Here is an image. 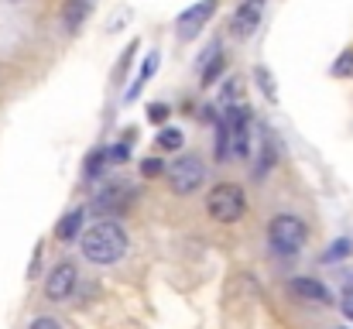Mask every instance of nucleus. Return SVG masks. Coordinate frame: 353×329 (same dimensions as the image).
Wrapping results in <instances>:
<instances>
[{
	"label": "nucleus",
	"instance_id": "14",
	"mask_svg": "<svg viewBox=\"0 0 353 329\" xmlns=\"http://www.w3.org/2000/svg\"><path fill=\"white\" fill-rule=\"evenodd\" d=\"M107 165H110V148H93V151L86 154V161H83V179H86V182L100 179V175L107 172Z\"/></svg>",
	"mask_w": 353,
	"mask_h": 329
},
{
	"label": "nucleus",
	"instance_id": "18",
	"mask_svg": "<svg viewBox=\"0 0 353 329\" xmlns=\"http://www.w3.org/2000/svg\"><path fill=\"white\" fill-rule=\"evenodd\" d=\"M24 329H69L55 312H38V316H31L28 323H24Z\"/></svg>",
	"mask_w": 353,
	"mask_h": 329
},
{
	"label": "nucleus",
	"instance_id": "4",
	"mask_svg": "<svg viewBox=\"0 0 353 329\" xmlns=\"http://www.w3.org/2000/svg\"><path fill=\"white\" fill-rule=\"evenodd\" d=\"M206 179H210V165L203 161L199 151H182L165 168V186L175 199H196L206 189Z\"/></svg>",
	"mask_w": 353,
	"mask_h": 329
},
{
	"label": "nucleus",
	"instance_id": "10",
	"mask_svg": "<svg viewBox=\"0 0 353 329\" xmlns=\"http://www.w3.org/2000/svg\"><path fill=\"white\" fill-rule=\"evenodd\" d=\"M220 10V0H199V3H192L189 10H182L179 14V21H175V28H179V38L182 41H189L192 34H199L210 21H213V14Z\"/></svg>",
	"mask_w": 353,
	"mask_h": 329
},
{
	"label": "nucleus",
	"instance_id": "12",
	"mask_svg": "<svg viewBox=\"0 0 353 329\" xmlns=\"http://www.w3.org/2000/svg\"><path fill=\"white\" fill-rule=\"evenodd\" d=\"M86 213H90V206H72L65 217L55 223V240L59 243H72V240H79L83 237V230H86Z\"/></svg>",
	"mask_w": 353,
	"mask_h": 329
},
{
	"label": "nucleus",
	"instance_id": "17",
	"mask_svg": "<svg viewBox=\"0 0 353 329\" xmlns=\"http://www.w3.org/2000/svg\"><path fill=\"white\" fill-rule=\"evenodd\" d=\"M154 141H158V148H161V151H182V144H185V134H182L179 127H161Z\"/></svg>",
	"mask_w": 353,
	"mask_h": 329
},
{
	"label": "nucleus",
	"instance_id": "15",
	"mask_svg": "<svg viewBox=\"0 0 353 329\" xmlns=\"http://www.w3.org/2000/svg\"><path fill=\"white\" fill-rule=\"evenodd\" d=\"M257 168H254V175L257 179H264L274 165H278V151H274V141H271V134L264 130V137H261V151H257V161H254Z\"/></svg>",
	"mask_w": 353,
	"mask_h": 329
},
{
	"label": "nucleus",
	"instance_id": "11",
	"mask_svg": "<svg viewBox=\"0 0 353 329\" xmlns=\"http://www.w3.org/2000/svg\"><path fill=\"white\" fill-rule=\"evenodd\" d=\"M93 7H97V0H62L59 21H62L65 34H76V31H83V24L90 21Z\"/></svg>",
	"mask_w": 353,
	"mask_h": 329
},
{
	"label": "nucleus",
	"instance_id": "24",
	"mask_svg": "<svg viewBox=\"0 0 353 329\" xmlns=\"http://www.w3.org/2000/svg\"><path fill=\"white\" fill-rule=\"evenodd\" d=\"M134 52H137V41H130V45H127V52L120 55V66H117V79H123V72L130 69V59H134Z\"/></svg>",
	"mask_w": 353,
	"mask_h": 329
},
{
	"label": "nucleus",
	"instance_id": "8",
	"mask_svg": "<svg viewBox=\"0 0 353 329\" xmlns=\"http://www.w3.org/2000/svg\"><path fill=\"white\" fill-rule=\"evenodd\" d=\"M285 292H288L295 302H302V306H319V309L333 306V292H330L319 278H312V275H295V278H288V281H285Z\"/></svg>",
	"mask_w": 353,
	"mask_h": 329
},
{
	"label": "nucleus",
	"instance_id": "3",
	"mask_svg": "<svg viewBox=\"0 0 353 329\" xmlns=\"http://www.w3.org/2000/svg\"><path fill=\"white\" fill-rule=\"evenodd\" d=\"M203 213L210 223L216 226H236L243 223L250 213V199H247V189L234 182V179H223V182H213L203 196Z\"/></svg>",
	"mask_w": 353,
	"mask_h": 329
},
{
	"label": "nucleus",
	"instance_id": "1",
	"mask_svg": "<svg viewBox=\"0 0 353 329\" xmlns=\"http://www.w3.org/2000/svg\"><path fill=\"white\" fill-rule=\"evenodd\" d=\"M130 254V233L120 219H97L79 237V257L93 268H117Z\"/></svg>",
	"mask_w": 353,
	"mask_h": 329
},
{
	"label": "nucleus",
	"instance_id": "5",
	"mask_svg": "<svg viewBox=\"0 0 353 329\" xmlns=\"http://www.w3.org/2000/svg\"><path fill=\"white\" fill-rule=\"evenodd\" d=\"M79 264L72 257H59L48 271H45V281H41V299L52 302V306H62L76 295L79 288Z\"/></svg>",
	"mask_w": 353,
	"mask_h": 329
},
{
	"label": "nucleus",
	"instance_id": "2",
	"mask_svg": "<svg viewBox=\"0 0 353 329\" xmlns=\"http://www.w3.org/2000/svg\"><path fill=\"white\" fill-rule=\"evenodd\" d=\"M312 240L309 219L295 210H271L264 217V243L274 257H299Z\"/></svg>",
	"mask_w": 353,
	"mask_h": 329
},
{
	"label": "nucleus",
	"instance_id": "16",
	"mask_svg": "<svg viewBox=\"0 0 353 329\" xmlns=\"http://www.w3.org/2000/svg\"><path fill=\"white\" fill-rule=\"evenodd\" d=\"M154 69H158V52H151L148 59H144V66H141V72H137V79H134V86L127 90V100H137V93H141V86L154 76Z\"/></svg>",
	"mask_w": 353,
	"mask_h": 329
},
{
	"label": "nucleus",
	"instance_id": "19",
	"mask_svg": "<svg viewBox=\"0 0 353 329\" xmlns=\"http://www.w3.org/2000/svg\"><path fill=\"white\" fill-rule=\"evenodd\" d=\"M336 79H353V48L347 52H340V59L333 62V69H330Z\"/></svg>",
	"mask_w": 353,
	"mask_h": 329
},
{
	"label": "nucleus",
	"instance_id": "27",
	"mask_svg": "<svg viewBox=\"0 0 353 329\" xmlns=\"http://www.w3.org/2000/svg\"><path fill=\"white\" fill-rule=\"evenodd\" d=\"M7 3H24V0H7Z\"/></svg>",
	"mask_w": 353,
	"mask_h": 329
},
{
	"label": "nucleus",
	"instance_id": "7",
	"mask_svg": "<svg viewBox=\"0 0 353 329\" xmlns=\"http://www.w3.org/2000/svg\"><path fill=\"white\" fill-rule=\"evenodd\" d=\"M130 199H134V192H130V186H127V182L103 186V189L93 196L90 213H97L100 219H120L127 210H130Z\"/></svg>",
	"mask_w": 353,
	"mask_h": 329
},
{
	"label": "nucleus",
	"instance_id": "26",
	"mask_svg": "<svg viewBox=\"0 0 353 329\" xmlns=\"http://www.w3.org/2000/svg\"><path fill=\"white\" fill-rule=\"evenodd\" d=\"M38 271H41V243H38V250H34V261H31V268H28V278H38Z\"/></svg>",
	"mask_w": 353,
	"mask_h": 329
},
{
	"label": "nucleus",
	"instance_id": "9",
	"mask_svg": "<svg viewBox=\"0 0 353 329\" xmlns=\"http://www.w3.org/2000/svg\"><path fill=\"white\" fill-rule=\"evenodd\" d=\"M261 17H264V0H240L236 10L230 14V38L247 41L261 28Z\"/></svg>",
	"mask_w": 353,
	"mask_h": 329
},
{
	"label": "nucleus",
	"instance_id": "13",
	"mask_svg": "<svg viewBox=\"0 0 353 329\" xmlns=\"http://www.w3.org/2000/svg\"><path fill=\"white\" fill-rule=\"evenodd\" d=\"M223 69H227V52H223L220 45H213V48L206 52V62L199 66V83H203V86H213V83L223 76Z\"/></svg>",
	"mask_w": 353,
	"mask_h": 329
},
{
	"label": "nucleus",
	"instance_id": "21",
	"mask_svg": "<svg viewBox=\"0 0 353 329\" xmlns=\"http://www.w3.org/2000/svg\"><path fill=\"white\" fill-rule=\"evenodd\" d=\"M165 168H168V165H165L161 158H144V161H141V175H144V179H158V175L165 179Z\"/></svg>",
	"mask_w": 353,
	"mask_h": 329
},
{
	"label": "nucleus",
	"instance_id": "20",
	"mask_svg": "<svg viewBox=\"0 0 353 329\" xmlns=\"http://www.w3.org/2000/svg\"><path fill=\"white\" fill-rule=\"evenodd\" d=\"M350 240H347V237H340V240H333V243H330V250H326V254H323V261H326V264H333V261H343V257H350Z\"/></svg>",
	"mask_w": 353,
	"mask_h": 329
},
{
	"label": "nucleus",
	"instance_id": "28",
	"mask_svg": "<svg viewBox=\"0 0 353 329\" xmlns=\"http://www.w3.org/2000/svg\"><path fill=\"white\" fill-rule=\"evenodd\" d=\"M340 329H347V326H340Z\"/></svg>",
	"mask_w": 353,
	"mask_h": 329
},
{
	"label": "nucleus",
	"instance_id": "6",
	"mask_svg": "<svg viewBox=\"0 0 353 329\" xmlns=\"http://www.w3.org/2000/svg\"><path fill=\"white\" fill-rule=\"evenodd\" d=\"M230 130V151H234V161H250L254 154V141H250V110L240 107V103H230L220 117Z\"/></svg>",
	"mask_w": 353,
	"mask_h": 329
},
{
	"label": "nucleus",
	"instance_id": "23",
	"mask_svg": "<svg viewBox=\"0 0 353 329\" xmlns=\"http://www.w3.org/2000/svg\"><path fill=\"white\" fill-rule=\"evenodd\" d=\"M168 117H172V107H168V103H151V107H148V120H151V123H165Z\"/></svg>",
	"mask_w": 353,
	"mask_h": 329
},
{
	"label": "nucleus",
	"instance_id": "22",
	"mask_svg": "<svg viewBox=\"0 0 353 329\" xmlns=\"http://www.w3.org/2000/svg\"><path fill=\"white\" fill-rule=\"evenodd\" d=\"M254 79H257V90L268 97V100H274V86H271V72L264 69V66H257L254 69Z\"/></svg>",
	"mask_w": 353,
	"mask_h": 329
},
{
	"label": "nucleus",
	"instance_id": "25",
	"mask_svg": "<svg viewBox=\"0 0 353 329\" xmlns=\"http://www.w3.org/2000/svg\"><path fill=\"white\" fill-rule=\"evenodd\" d=\"M340 312H343V316H347V319L353 323V285H347V288H343V299H340Z\"/></svg>",
	"mask_w": 353,
	"mask_h": 329
}]
</instances>
